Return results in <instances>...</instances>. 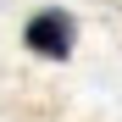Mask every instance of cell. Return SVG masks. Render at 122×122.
Segmentation results:
<instances>
[{
  "mask_svg": "<svg viewBox=\"0 0 122 122\" xmlns=\"http://www.w3.org/2000/svg\"><path fill=\"white\" fill-rule=\"evenodd\" d=\"M22 45H28L33 56H45V61H67L72 45H78V22H72V11H61V6L33 11L28 28H22Z\"/></svg>",
  "mask_w": 122,
  "mask_h": 122,
  "instance_id": "1",
  "label": "cell"
}]
</instances>
